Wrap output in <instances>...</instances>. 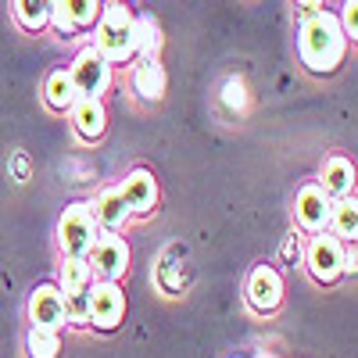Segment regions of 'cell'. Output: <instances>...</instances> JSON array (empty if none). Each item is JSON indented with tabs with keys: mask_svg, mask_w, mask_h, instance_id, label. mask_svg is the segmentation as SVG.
<instances>
[{
	"mask_svg": "<svg viewBox=\"0 0 358 358\" xmlns=\"http://www.w3.org/2000/svg\"><path fill=\"white\" fill-rule=\"evenodd\" d=\"M297 50L308 72L315 76H330L341 69L344 54H348V36L330 11H308L301 22V36H297Z\"/></svg>",
	"mask_w": 358,
	"mask_h": 358,
	"instance_id": "obj_1",
	"label": "cell"
},
{
	"mask_svg": "<svg viewBox=\"0 0 358 358\" xmlns=\"http://www.w3.org/2000/svg\"><path fill=\"white\" fill-rule=\"evenodd\" d=\"M94 50L108 65L129 62L136 54V18L129 15L122 0H111V4L101 8V15L94 22Z\"/></svg>",
	"mask_w": 358,
	"mask_h": 358,
	"instance_id": "obj_2",
	"label": "cell"
},
{
	"mask_svg": "<svg viewBox=\"0 0 358 358\" xmlns=\"http://www.w3.org/2000/svg\"><path fill=\"white\" fill-rule=\"evenodd\" d=\"M97 241V222L90 215V204H69L57 222V244L65 258H86V251Z\"/></svg>",
	"mask_w": 358,
	"mask_h": 358,
	"instance_id": "obj_3",
	"label": "cell"
},
{
	"mask_svg": "<svg viewBox=\"0 0 358 358\" xmlns=\"http://www.w3.org/2000/svg\"><path fill=\"white\" fill-rule=\"evenodd\" d=\"M122 312H126V297H122L118 283L101 280L94 287H86V322L101 326V330H111V326L122 322Z\"/></svg>",
	"mask_w": 358,
	"mask_h": 358,
	"instance_id": "obj_4",
	"label": "cell"
},
{
	"mask_svg": "<svg viewBox=\"0 0 358 358\" xmlns=\"http://www.w3.org/2000/svg\"><path fill=\"white\" fill-rule=\"evenodd\" d=\"M86 265H90V273H97L101 280H118V276H126V268H129V248L122 236H115V233H104L94 241V248L86 251Z\"/></svg>",
	"mask_w": 358,
	"mask_h": 358,
	"instance_id": "obj_5",
	"label": "cell"
},
{
	"mask_svg": "<svg viewBox=\"0 0 358 358\" xmlns=\"http://www.w3.org/2000/svg\"><path fill=\"white\" fill-rule=\"evenodd\" d=\"M305 262H308V273H312L315 283H334V280H341V273H344V248H341L337 236L315 233L312 244H308Z\"/></svg>",
	"mask_w": 358,
	"mask_h": 358,
	"instance_id": "obj_6",
	"label": "cell"
},
{
	"mask_svg": "<svg viewBox=\"0 0 358 358\" xmlns=\"http://www.w3.org/2000/svg\"><path fill=\"white\" fill-rule=\"evenodd\" d=\"M69 76H72V83L79 90V97H97L101 101V94L111 86V65L104 62L94 47L79 50V57H76V65H72Z\"/></svg>",
	"mask_w": 358,
	"mask_h": 358,
	"instance_id": "obj_7",
	"label": "cell"
},
{
	"mask_svg": "<svg viewBox=\"0 0 358 358\" xmlns=\"http://www.w3.org/2000/svg\"><path fill=\"white\" fill-rule=\"evenodd\" d=\"M101 8H104L101 0H50V22L57 25L62 36H76L94 29Z\"/></svg>",
	"mask_w": 358,
	"mask_h": 358,
	"instance_id": "obj_8",
	"label": "cell"
},
{
	"mask_svg": "<svg viewBox=\"0 0 358 358\" xmlns=\"http://www.w3.org/2000/svg\"><path fill=\"white\" fill-rule=\"evenodd\" d=\"M29 322L33 326H50V330H62V326L69 322V308H65V294L43 283L33 290V297H29Z\"/></svg>",
	"mask_w": 358,
	"mask_h": 358,
	"instance_id": "obj_9",
	"label": "cell"
},
{
	"mask_svg": "<svg viewBox=\"0 0 358 358\" xmlns=\"http://www.w3.org/2000/svg\"><path fill=\"white\" fill-rule=\"evenodd\" d=\"M330 208H334V197H326L322 187H315V183L301 187L297 197H294V215L308 233H322L326 229V222H330Z\"/></svg>",
	"mask_w": 358,
	"mask_h": 358,
	"instance_id": "obj_10",
	"label": "cell"
},
{
	"mask_svg": "<svg viewBox=\"0 0 358 358\" xmlns=\"http://www.w3.org/2000/svg\"><path fill=\"white\" fill-rule=\"evenodd\" d=\"M248 301L262 315L280 308V301H283V280H280V273L273 265H258L251 273V280H248Z\"/></svg>",
	"mask_w": 358,
	"mask_h": 358,
	"instance_id": "obj_11",
	"label": "cell"
},
{
	"mask_svg": "<svg viewBox=\"0 0 358 358\" xmlns=\"http://www.w3.org/2000/svg\"><path fill=\"white\" fill-rule=\"evenodd\" d=\"M118 194H122V201L133 215H151L155 204H158V183L147 169H133L126 176V183L118 187Z\"/></svg>",
	"mask_w": 358,
	"mask_h": 358,
	"instance_id": "obj_12",
	"label": "cell"
},
{
	"mask_svg": "<svg viewBox=\"0 0 358 358\" xmlns=\"http://www.w3.org/2000/svg\"><path fill=\"white\" fill-rule=\"evenodd\" d=\"M69 111H72V126H76V136H79V140L94 143V140L104 136V129H108V111H104V104H101L97 97H79Z\"/></svg>",
	"mask_w": 358,
	"mask_h": 358,
	"instance_id": "obj_13",
	"label": "cell"
},
{
	"mask_svg": "<svg viewBox=\"0 0 358 358\" xmlns=\"http://www.w3.org/2000/svg\"><path fill=\"white\" fill-rule=\"evenodd\" d=\"M90 215H94V222L104 226L108 233H118V229L129 222L133 212L126 208V201H122V194H118V190H101L97 201L90 204Z\"/></svg>",
	"mask_w": 358,
	"mask_h": 358,
	"instance_id": "obj_14",
	"label": "cell"
},
{
	"mask_svg": "<svg viewBox=\"0 0 358 358\" xmlns=\"http://www.w3.org/2000/svg\"><path fill=\"white\" fill-rule=\"evenodd\" d=\"M355 190V165L341 155H334L322 165V194L326 197H348Z\"/></svg>",
	"mask_w": 358,
	"mask_h": 358,
	"instance_id": "obj_15",
	"label": "cell"
},
{
	"mask_svg": "<svg viewBox=\"0 0 358 358\" xmlns=\"http://www.w3.org/2000/svg\"><path fill=\"white\" fill-rule=\"evenodd\" d=\"M133 90L140 101H162L165 97V69L158 65V57H147L143 65H136Z\"/></svg>",
	"mask_w": 358,
	"mask_h": 358,
	"instance_id": "obj_16",
	"label": "cell"
},
{
	"mask_svg": "<svg viewBox=\"0 0 358 358\" xmlns=\"http://www.w3.org/2000/svg\"><path fill=\"white\" fill-rule=\"evenodd\" d=\"M43 97H47V108L69 111L79 101V90H76V83H72L69 72H50L47 76V86H43Z\"/></svg>",
	"mask_w": 358,
	"mask_h": 358,
	"instance_id": "obj_17",
	"label": "cell"
},
{
	"mask_svg": "<svg viewBox=\"0 0 358 358\" xmlns=\"http://www.w3.org/2000/svg\"><path fill=\"white\" fill-rule=\"evenodd\" d=\"M15 18L29 33H40L50 25V0H15Z\"/></svg>",
	"mask_w": 358,
	"mask_h": 358,
	"instance_id": "obj_18",
	"label": "cell"
},
{
	"mask_svg": "<svg viewBox=\"0 0 358 358\" xmlns=\"http://www.w3.org/2000/svg\"><path fill=\"white\" fill-rule=\"evenodd\" d=\"M179 248H169L162 258H158V268H155V280H158V287L165 290V294H179L183 290V268H179Z\"/></svg>",
	"mask_w": 358,
	"mask_h": 358,
	"instance_id": "obj_19",
	"label": "cell"
},
{
	"mask_svg": "<svg viewBox=\"0 0 358 358\" xmlns=\"http://www.w3.org/2000/svg\"><path fill=\"white\" fill-rule=\"evenodd\" d=\"M25 351H29V358H57V351H62L57 330H50V326H33L25 337Z\"/></svg>",
	"mask_w": 358,
	"mask_h": 358,
	"instance_id": "obj_20",
	"label": "cell"
},
{
	"mask_svg": "<svg viewBox=\"0 0 358 358\" xmlns=\"http://www.w3.org/2000/svg\"><path fill=\"white\" fill-rule=\"evenodd\" d=\"M330 222L337 229V236H351L358 233V208H355V197H337L334 208H330Z\"/></svg>",
	"mask_w": 358,
	"mask_h": 358,
	"instance_id": "obj_21",
	"label": "cell"
},
{
	"mask_svg": "<svg viewBox=\"0 0 358 358\" xmlns=\"http://www.w3.org/2000/svg\"><path fill=\"white\" fill-rule=\"evenodd\" d=\"M90 265H86V258H65V265H62V294L69 297V294H83L86 287H90Z\"/></svg>",
	"mask_w": 358,
	"mask_h": 358,
	"instance_id": "obj_22",
	"label": "cell"
},
{
	"mask_svg": "<svg viewBox=\"0 0 358 358\" xmlns=\"http://www.w3.org/2000/svg\"><path fill=\"white\" fill-rule=\"evenodd\" d=\"M162 47V36H158V25L151 18H140L136 22V50H143L147 57H155Z\"/></svg>",
	"mask_w": 358,
	"mask_h": 358,
	"instance_id": "obj_23",
	"label": "cell"
},
{
	"mask_svg": "<svg viewBox=\"0 0 358 358\" xmlns=\"http://www.w3.org/2000/svg\"><path fill=\"white\" fill-rule=\"evenodd\" d=\"M341 29H344V36L355 40L358 36V0H344V11H341Z\"/></svg>",
	"mask_w": 358,
	"mask_h": 358,
	"instance_id": "obj_24",
	"label": "cell"
},
{
	"mask_svg": "<svg viewBox=\"0 0 358 358\" xmlns=\"http://www.w3.org/2000/svg\"><path fill=\"white\" fill-rule=\"evenodd\" d=\"M222 101H226V108H236V111H241V108L248 104L244 83H241V79H229V83L222 86Z\"/></svg>",
	"mask_w": 358,
	"mask_h": 358,
	"instance_id": "obj_25",
	"label": "cell"
},
{
	"mask_svg": "<svg viewBox=\"0 0 358 358\" xmlns=\"http://www.w3.org/2000/svg\"><path fill=\"white\" fill-rule=\"evenodd\" d=\"M297 255H301V244H297V236H287V244H283V258H287V262H297Z\"/></svg>",
	"mask_w": 358,
	"mask_h": 358,
	"instance_id": "obj_26",
	"label": "cell"
},
{
	"mask_svg": "<svg viewBox=\"0 0 358 358\" xmlns=\"http://www.w3.org/2000/svg\"><path fill=\"white\" fill-rule=\"evenodd\" d=\"M305 11H322V0H297Z\"/></svg>",
	"mask_w": 358,
	"mask_h": 358,
	"instance_id": "obj_27",
	"label": "cell"
},
{
	"mask_svg": "<svg viewBox=\"0 0 358 358\" xmlns=\"http://www.w3.org/2000/svg\"><path fill=\"white\" fill-rule=\"evenodd\" d=\"M258 358H276V355H268V351H262V355H258Z\"/></svg>",
	"mask_w": 358,
	"mask_h": 358,
	"instance_id": "obj_28",
	"label": "cell"
}]
</instances>
